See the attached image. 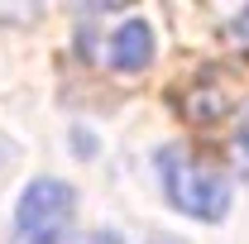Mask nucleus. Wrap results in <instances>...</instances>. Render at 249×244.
<instances>
[{
    "label": "nucleus",
    "mask_w": 249,
    "mask_h": 244,
    "mask_svg": "<svg viewBox=\"0 0 249 244\" xmlns=\"http://www.w3.org/2000/svg\"><path fill=\"white\" fill-rule=\"evenodd\" d=\"M158 177H163L168 201L182 215H192V220H220L230 211V182H225V173L211 168V163H201L182 144H168L158 153Z\"/></svg>",
    "instance_id": "nucleus-1"
},
{
    "label": "nucleus",
    "mask_w": 249,
    "mask_h": 244,
    "mask_svg": "<svg viewBox=\"0 0 249 244\" xmlns=\"http://www.w3.org/2000/svg\"><path fill=\"white\" fill-rule=\"evenodd\" d=\"M72 211H77V196L67 182L58 177L29 182V192L19 196V211H15L10 244H62L72 230Z\"/></svg>",
    "instance_id": "nucleus-2"
},
{
    "label": "nucleus",
    "mask_w": 249,
    "mask_h": 244,
    "mask_svg": "<svg viewBox=\"0 0 249 244\" xmlns=\"http://www.w3.org/2000/svg\"><path fill=\"white\" fill-rule=\"evenodd\" d=\"M106 58H110L115 72H144V67L154 62V29H149L144 19H124V24H115Z\"/></svg>",
    "instance_id": "nucleus-3"
},
{
    "label": "nucleus",
    "mask_w": 249,
    "mask_h": 244,
    "mask_svg": "<svg viewBox=\"0 0 249 244\" xmlns=\"http://www.w3.org/2000/svg\"><path fill=\"white\" fill-rule=\"evenodd\" d=\"M230 34H235L240 43H249V5L240 10V15H235V19H230Z\"/></svg>",
    "instance_id": "nucleus-4"
},
{
    "label": "nucleus",
    "mask_w": 249,
    "mask_h": 244,
    "mask_svg": "<svg viewBox=\"0 0 249 244\" xmlns=\"http://www.w3.org/2000/svg\"><path fill=\"white\" fill-rule=\"evenodd\" d=\"M240 149L249 153V115H245V120H240Z\"/></svg>",
    "instance_id": "nucleus-5"
},
{
    "label": "nucleus",
    "mask_w": 249,
    "mask_h": 244,
    "mask_svg": "<svg viewBox=\"0 0 249 244\" xmlns=\"http://www.w3.org/2000/svg\"><path fill=\"white\" fill-rule=\"evenodd\" d=\"M91 244H120V240H115V235H96Z\"/></svg>",
    "instance_id": "nucleus-6"
}]
</instances>
